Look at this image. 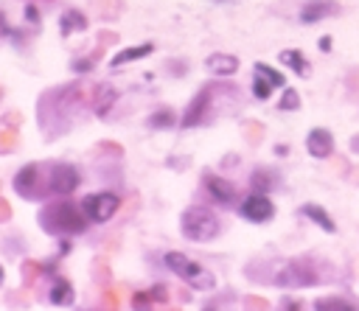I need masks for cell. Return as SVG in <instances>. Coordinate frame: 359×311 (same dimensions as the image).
Segmentation results:
<instances>
[{
    "label": "cell",
    "mask_w": 359,
    "mask_h": 311,
    "mask_svg": "<svg viewBox=\"0 0 359 311\" xmlns=\"http://www.w3.org/2000/svg\"><path fill=\"white\" fill-rule=\"evenodd\" d=\"M48 300H50L53 305H70V303H73V286H70V280L56 277V283L50 286Z\"/></svg>",
    "instance_id": "ffe728a7"
},
{
    "label": "cell",
    "mask_w": 359,
    "mask_h": 311,
    "mask_svg": "<svg viewBox=\"0 0 359 311\" xmlns=\"http://www.w3.org/2000/svg\"><path fill=\"white\" fill-rule=\"evenodd\" d=\"M180 227H182V235H185L188 241H199V244L216 238L219 230H222L219 219H216L208 207H199V205H194V207H188V210L182 213Z\"/></svg>",
    "instance_id": "3957f363"
},
{
    "label": "cell",
    "mask_w": 359,
    "mask_h": 311,
    "mask_svg": "<svg viewBox=\"0 0 359 311\" xmlns=\"http://www.w3.org/2000/svg\"><path fill=\"white\" fill-rule=\"evenodd\" d=\"M151 303H154V300H151L149 291H135V294H132V308H135V311H151Z\"/></svg>",
    "instance_id": "83f0119b"
},
{
    "label": "cell",
    "mask_w": 359,
    "mask_h": 311,
    "mask_svg": "<svg viewBox=\"0 0 359 311\" xmlns=\"http://www.w3.org/2000/svg\"><path fill=\"white\" fill-rule=\"evenodd\" d=\"M210 95H213V87H210V84H205V87L196 92V98L188 104V109H185V115H182V120H180L182 129L196 126V123L205 118V112H208V106H210Z\"/></svg>",
    "instance_id": "9c48e42d"
},
{
    "label": "cell",
    "mask_w": 359,
    "mask_h": 311,
    "mask_svg": "<svg viewBox=\"0 0 359 311\" xmlns=\"http://www.w3.org/2000/svg\"><path fill=\"white\" fill-rule=\"evenodd\" d=\"M314 311H359V305L345 297H317Z\"/></svg>",
    "instance_id": "44dd1931"
},
{
    "label": "cell",
    "mask_w": 359,
    "mask_h": 311,
    "mask_svg": "<svg viewBox=\"0 0 359 311\" xmlns=\"http://www.w3.org/2000/svg\"><path fill=\"white\" fill-rule=\"evenodd\" d=\"M11 219V205L8 202H0V224Z\"/></svg>",
    "instance_id": "d590c367"
},
{
    "label": "cell",
    "mask_w": 359,
    "mask_h": 311,
    "mask_svg": "<svg viewBox=\"0 0 359 311\" xmlns=\"http://www.w3.org/2000/svg\"><path fill=\"white\" fill-rule=\"evenodd\" d=\"M14 191L25 199H34L39 193V168L36 165H22L14 177Z\"/></svg>",
    "instance_id": "8fae6325"
},
{
    "label": "cell",
    "mask_w": 359,
    "mask_h": 311,
    "mask_svg": "<svg viewBox=\"0 0 359 311\" xmlns=\"http://www.w3.org/2000/svg\"><path fill=\"white\" fill-rule=\"evenodd\" d=\"M241 216L250 219V221H255V224H264V221H269L275 216V207L266 199V193H250L241 202Z\"/></svg>",
    "instance_id": "52a82bcc"
},
{
    "label": "cell",
    "mask_w": 359,
    "mask_h": 311,
    "mask_svg": "<svg viewBox=\"0 0 359 311\" xmlns=\"http://www.w3.org/2000/svg\"><path fill=\"white\" fill-rule=\"evenodd\" d=\"M283 84V76L278 70H272L266 62H255V73H252V95L258 101H266L272 95L275 87Z\"/></svg>",
    "instance_id": "8992f818"
},
{
    "label": "cell",
    "mask_w": 359,
    "mask_h": 311,
    "mask_svg": "<svg viewBox=\"0 0 359 311\" xmlns=\"http://www.w3.org/2000/svg\"><path fill=\"white\" fill-rule=\"evenodd\" d=\"M205 311H216V305H205Z\"/></svg>",
    "instance_id": "b9f144b4"
},
{
    "label": "cell",
    "mask_w": 359,
    "mask_h": 311,
    "mask_svg": "<svg viewBox=\"0 0 359 311\" xmlns=\"http://www.w3.org/2000/svg\"><path fill=\"white\" fill-rule=\"evenodd\" d=\"M101 303H104L107 311H118V294H115V289H104L101 291Z\"/></svg>",
    "instance_id": "1f68e13d"
},
{
    "label": "cell",
    "mask_w": 359,
    "mask_h": 311,
    "mask_svg": "<svg viewBox=\"0 0 359 311\" xmlns=\"http://www.w3.org/2000/svg\"><path fill=\"white\" fill-rule=\"evenodd\" d=\"M151 50H154V45H151V42L137 45V48H126V50H121V53H115V56H112V67L118 70V67H123V64H129V62H135V59L149 56Z\"/></svg>",
    "instance_id": "e0dca14e"
},
{
    "label": "cell",
    "mask_w": 359,
    "mask_h": 311,
    "mask_svg": "<svg viewBox=\"0 0 359 311\" xmlns=\"http://www.w3.org/2000/svg\"><path fill=\"white\" fill-rule=\"evenodd\" d=\"M205 64H208V70L216 73V76H233V73L238 70V59L230 56V53H210Z\"/></svg>",
    "instance_id": "9a60e30c"
},
{
    "label": "cell",
    "mask_w": 359,
    "mask_h": 311,
    "mask_svg": "<svg viewBox=\"0 0 359 311\" xmlns=\"http://www.w3.org/2000/svg\"><path fill=\"white\" fill-rule=\"evenodd\" d=\"M351 146H353V151H359V134H356V137L351 140Z\"/></svg>",
    "instance_id": "60d3db41"
},
{
    "label": "cell",
    "mask_w": 359,
    "mask_h": 311,
    "mask_svg": "<svg viewBox=\"0 0 359 311\" xmlns=\"http://www.w3.org/2000/svg\"><path fill=\"white\" fill-rule=\"evenodd\" d=\"M323 280V275L317 272L314 261L309 258H294V261H283L278 263L272 283L280 289H303V286H317Z\"/></svg>",
    "instance_id": "7a4b0ae2"
},
{
    "label": "cell",
    "mask_w": 359,
    "mask_h": 311,
    "mask_svg": "<svg viewBox=\"0 0 359 311\" xmlns=\"http://www.w3.org/2000/svg\"><path fill=\"white\" fill-rule=\"evenodd\" d=\"M283 311H303V305L297 300H283Z\"/></svg>",
    "instance_id": "74e56055"
},
{
    "label": "cell",
    "mask_w": 359,
    "mask_h": 311,
    "mask_svg": "<svg viewBox=\"0 0 359 311\" xmlns=\"http://www.w3.org/2000/svg\"><path fill=\"white\" fill-rule=\"evenodd\" d=\"M79 171L73 168V165H53V171H50V191L53 193H73L76 188H79Z\"/></svg>",
    "instance_id": "30bf717a"
},
{
    "label": "cell",
    "mask_w": 359,
    "mask_h": 311,
    "mask_svg": "<svg viewBox=\"0 0 359 311\" xmlns=\"http://www.w3.org/2000/svg\"><path fill=\"white\" fill-rule=\"evenodd\" d=\"M165 266H168L177 277H182L185 283H191V286L199 289V291H210V289L216 286V277H213L205 266H199L196 261H191V258L182 255V252H168V255H165Z\"/></svg>",
    "instance_id": "277c9868"
},
{
    "label": "cell",
    "mask_w": 359,
    "mask_h": 311,
    "mask_svg": "<svg viewBox=\"0 0 359 311\" xmlns=\"http://www.w3.org/2000/svg\"><path fill=\"white\" fill-rule=\"evenodd\" d=\"M149 294H151V300H157V303H168V297H171V289H168V286H163V283H157V286H154Z\"/></svg>",
    "instance_id": "d6a6232c"
},
{
    "label": "cell",
    "mask_w": 359,
    "mask_h": 311,
    "mask_svg": "<svg viewBox=\"0 0 359 311\" xmlns=\"http://www.w3.org/2000/svg\"><path fill=\"white\" fill-rule=\"evenodd\" d=\"M202 179H205V188H208V193L213 196V202H219V205H233V199H236V185L230 182V179H224V177H219V174H210V171H205L202 174Z\"/></svg>",
    "instance_id": "ba28073f"
},
{
    "label": "cell",
    "mask_w": 359,
    "mask_h": 311,
    "mask_svg": "<svg viewBox=\"0 0 359 311\" xmlns=\"http://www.w3.org/2000/svg\"><path fill=\"white\" fill-rule=\"evenodd\" d=\"M93 275H95V280H104V283H107V280H109V269H107V263H95V272H93Z\"/></svg>",
    "instance_id": "e575fe53"
},
{
    "label": "cell",
    "mask_w": 359,
    "mask_h": 311,
    "mask_svg": "<svg viewBox=\"0 0 359 311\" xmlns=\"http://www.w3.org/2000/svg\"><path fill=\"white\" fill-rule=\"evenodd\" d=\"M250 185H252L255 193H266V191H272L278 185V174L269 171V168H255L252 177H250Z\"/></svg>",
    "instance_id": "ac0fdd59"
},
{
    "label": "cell",
    "mask_w": 359,
    "mask_h": 311,
    "mask_svg": "<svg viewBox=\"0 0 359 311\" xmlns=\"http://www.w3.org/2000/svg\"><path fill=\"white\" fill-rule=\"evenodd\" d=\"M300 213H303L306 219H311L317 227H323L325 233H334V230H337L334 219H331V216H328V213H325L320 205H303V210H300Z\"/></svg>",
    "instance_id": "d6986e66"
},
{
    "label": "cell",
    "mask_w": 359,
    "mask_h": 311,
    "mask_svg": "<svg viewBox=\"0 0 359 311\" xmlns=\"http://www.w3.org/2000/svg\"><path fill=\"white\" fill-rule=\"evenodd\" d=\"M280 62L286 67H292L297 76H309V59L300 53V50H283L280 53Z\"/></svg>",
    "instance_id": "7402d4cb"
},
{
    "label": "cell",
    "mask_w": 359,
    "mask_h": 311,
    "mask_svg": "<svg viewBox=\"0 0 359 311\" xmlns=\"http://www.w3.org/2000/svg\"><path fill=\"white\" fill-rule=\"evenodd\" d=\"M6 123H14V126H17V123H20V112H8V115H6Z\"/></svg>",
    "instance_id": "ab89813d"
},
{
    "label": "cell",
    "mask_w": 359,
    "mask_h": 311,
    "mask_svg": "<svg viewBox=\"0 0 359 311\" xmlns=\"http://www.w3.org/2000/svg\"><path fill=\"white\" fill-rule=\"evenodd\" d=\"M112 42H118V34H115V31H101V34H98V45H101V48H107V45H112Z\"/></svg>",
    "instance_id": "836d02e7"
},
{
    "label": "cell",
    "mask_w": 359,
    "mask_h": 311,
    "mask_svg": "<svg viewBox=\"0 0 359 311\" xmlns=\"http://www.w3.org/2000/svg\"><path fill=\"white\" fill-rule=\"evenodd\" d=\"M121 199L112 193V191H104V193H90L81 199V210L93 219V221H107L112 219V213L118 210Z\"/></svg>",
    "instance_id": "5b68a950"
},
{
    "label": "cell",
    "mask_w": 359,
    "mask_h": 311,
    "mask_svg": "<svg viewBox=\"0 0 359 311\" xmlns=\"http://www.w3.org/2000/svg\"><path fill=\"white\" fill-rule=\"evenodd\" d=\"M14 146H17V129L3 126V129H0V154H8Z\"/></svg>",
    "instance_id": "484cf974"
},
{
    "label": "cell",
    "mask_w": 359,
    "mask_h": 311,
    "mask_svg": "<svg viewBox=\"0 0 359 311\" xmlns=\"http://www.w3.org/2000/svg\"><path fill=\"white\" fill-rule=\"evenodd\" d=\"M84 28H87V17H84L79 8H67V11L62 14V20H59L62 36H70L73 31H84Z\"/></svg>",
    "instance_id": "2e32d148"
},
{
    "label": "cell",
    "mask_w": 359,
    "mask_h": 311,
    "mask_svg": "<svg viewBox=\"0 0 359 311\" xmlns=\"http://www.w3.org/2000/svg\"><path fill=\"white\" fill-rule=\"evenodd\" d=\"M93 64H95V56L90 53V56H81V59H73V64H70V67H73L76 73H87V70H93Z\"/></svg>",
    "instance_id": "4dcf8cb0"
},
{
    "label": "cell",
    "mask_w": 359,
    "mask_h": 311,
    "mask_svg": "<svg viewBox=\"0 0 359 311\" xmlns=\"http://www.w3.org/2000/svg\"><path fill=\"white\" fill-rule=\"evenodd\" d=\"M165 311H180V308H165Z\"/></svg>",
    "instance_id": "ee69618b"
},
{
    "label": "cell",
    "mask_w": 359,
    "mask_h": 311,
    "mask_svg": "<svg viewBox=\"0 0 359 311\" xmlns=\"http://www.w3.org/2000/svg\"><path fill=\"white\" fill-rule=\"evenodd\" d=\"M244 134H247V143H261V137H264V126L255 123V120H247V123H244Z\"/></svg>",
    "instance_id": "f1b7e54d"
},
{
    "label": "cell",
    "mask_w": 359,
    "mask_h": 311,
    "mask_svg": "<svg viewBox=\"0 0 359 311\" xmlns=\"http://www.w3.org/2000/svg\"><path fill=\"white\" fill-rule=\"evenodd\" d=\"M244 311H269V303L258 294H250V297H244Z\"/></svg>",
    "instance_id": "f546056e"
},
{
    "label": "cell",
    "mask_w": 359,
    "mask_h": 311,
    "mask_svg": "<svg viewBox=\"0 0 359 311\" xmlns=\"http://www.w3.org/2000/svg\"><path fill=\"white\" fill-rule=\"evenodd\" d=\"M171 123H174V112H171V109H165V106H163V109H157V112L149 118V126H154V129H168Z\"/></svg>",
    "instance_id": "d4e9b609"
},
{
    "label": "cell",
    "mask_w": 359,
    "mask_h": 311,
    "mask_svg": "<svg viewBox=\"0 0 359 311\" xmlns=\"http://www.w3.org/2000/svg\"><path fill=\"white\" fill-rule=\"evenodd\" d=\"M95 11H98L101 17H118L121 0H98V3H95Z\"/></svg>",
    "instance_id": "4316f807"
},
{
    "label": "cell",
    "mask_w": 359,
    "mask_h": 311,
    "mask_svg": "<svg viewBox=\"0 0 359 311\" xmlns=\"http://www.w3.org/2000/svg\"><path fill=\"white\" fill-rule=\"evenodd\" d=\"M306 148H309V154L317 157V160L331 157V151H334V137H331V132H328V129H311L309 137H306Z\"/></svg>",
    "instance_id": "7c38bea8"
},
{
    "label": "cell",
    "mask_w": 359,
    "mask_h": 311,
    "mask_svg": "<svg viewBox=\"0 0 359 311\" xmlns=\"http://www.w3.org/2000/svg\"><path fill=\"white\" fill-rule=\"evenodd\" d=\"M39 224L45 233H84L87 219L73 202H48L39 210Z\"/></svg>",
    "instance_id": "6da1fadb"
},
{
    "label": "cell",
    "mask_w": 359,
    "mask_h": 311,
    "mask_svg": "<svg viewBox=\"0 0 359 311\" xmlns=\"http://www.w3.org/2000/svg\"><path fill=\"white\" fill-rule=\"evenodd\" d=\"M39 275H45V263H39V261H22V283L25 286L36 283Z\"/></svg>",
    "instance_id": "603a6c76"
},
{
    "label": "cell",
    "mask_w": 359,
    "mask_h": 311,
    "mask_svg": "<svg viewBox=\"0 0 359 311\" xmlns=\"http://www.w3.org/2000/svg\"><path fill=\"white\" fill-rule=\"evenodd\" d=\"M0 286H3V269H0Z\"/></svg>",
    "instance_id": "7bdbcfd3"
},
{
    "label": "cell",
    "mask_w": 359,
    "mask_h": 311,
    "mask_svg": "<svg viewBox=\"0 0 359 311\" xmlns=\"http://www.w3.org/2000/svg\"><path fill=\"white\" fill-rule=\"evenodd\" d=\"M320 50H331V36H320Z\"/></svg>",
    "instance_id": "f35d334b"
},
{
    "label": "cell",
    "mask_w": 359,
    "mask_h": 311,
    "mask_svg": "<svg viewBox=\"0 0 359 311\" xmlns=\"http://www.w3.org/2000/svg\"><path fill=\"white\" fill-rule=\"evenodd\" d=\"M25 20H28V22H36V20H39V11H36L34 6H25Z\"/></svg>",
    "instance_id": "8d00e7d4"
},
{
    "label": "cell",
    "mask_w": 359,
    "mask_h": 311,
    "mask_svg": "<svg viewBox=\"0 0 359 311\" xmlns=\"http://www.w3.org/2000/svg\"><path fill=\"white\" fill-rule=\"evenodd\" d=\"M328 14H339V6L334 0H309L303 8H300V22L311 25V22H320L323 17Z\"/></svg>",
    "instance_id": "4fadbf2b"
},
{
    "label": "cell",
    "mask_w": 359,
    "mask_h": 311,
    "mask_svg": "<svg viewBox=\"0 0 359 311\" xmlns=\"http://www.w3.org/2000/svg\"><path fill=\"white\" fill-rule=\"evenodd\" d=\"M297 106H300L297 90H283V95H280V101H278V112H292V109H297Z\"/></svg>",
    "instance_id": "cb8c5ba5"
},
{
    "label": "cell",
    "mask_w": 359,
    "mask_h": 311,
    "mask_svg": "<svg viewBox=\"0 0 359 311\" xmlns=\"http://www.w3.org/2000/svg\"><path fill=\"white\" fill-rule=\"evenodd\" d=\"M115 98H118V92H115L109 84H95V87H93V98H90V106H93L98 115H107L109 106L115 104Z\"/></svg>",
    "instance_id": "5bb4252c"
}]
</instances>
